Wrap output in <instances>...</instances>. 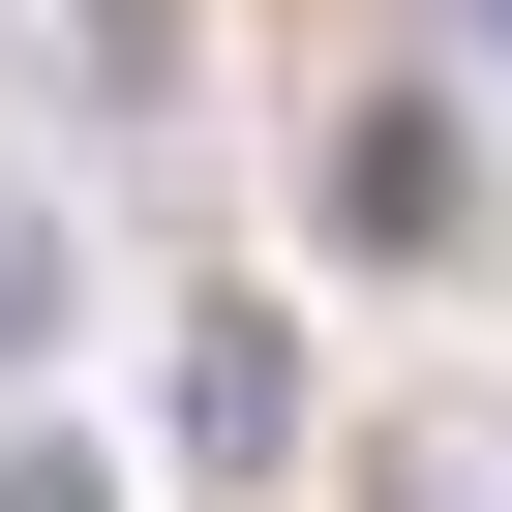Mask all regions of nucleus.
Wrapping results in <instances>:
<instances>
[{
  "mask_svg": "<svg viewBox=\"0 0 512 512\" xmlns=\"http://www.w3.org/2000/svg\"><path fill=\"white\" fill-rule=\"evenodd\" d=\"M181 452H211V482H272V452H302V332H241V302H211V332H181Z\"/></svg>",
  "mask_w": 512,
  "mask_h": 512,
  "instance_id": "f257e3e1",
  "label": "nucleus"
},
{
  "mask_svg": "<svg viewBox=\"0 0 512 512\" xmlns=\"http://www.w3.org/2000/svg\"><path fill=\"white\" fill-rule=\"evenodd\" d=\"M392 512H512V452H482V422H422V452H392Z\"/></svg>",
  "mask_w": 512,
  "mask_h": 512,
  "instance_id": "f03ea898",
  "label": "nucleus"
},
{
  "mask_svg": "<svg viewBox=\"0 0 512 512\" xmlns=\"http://www.w3.org/2000/svg\"><path fill=\"white\" fill-rule=\"evenodd\" d=\"M0 512H121V482H91V422H31V452H0Z\"/></svg>",
  "mask_w": 512,
  "mask_h": 512,
  "instance_id": "7ed1b4c3",
  "label": "nucleus"
},
{
  "mask_svg": "<svg viewBox=\"0 0 512 512\" xmlns=\"http://www.w3.org/2000/svg\"><path fill=\"white\" fill-rule=\"evenodd\" d=\"M452 31H482V61H512V0H452Z\"/></svg>",
  "mask_w": 512,
  "mask_h": 512,
  "instance_id": "20e7f679",
  "label": "nucleus"
}]
</instances>
